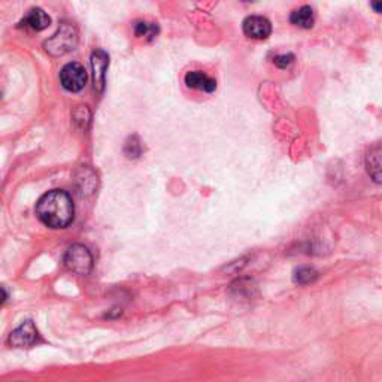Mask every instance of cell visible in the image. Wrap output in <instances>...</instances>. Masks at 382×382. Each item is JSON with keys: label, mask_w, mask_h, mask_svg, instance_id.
Returning a JSON list of instances; mask_svg holds the SVG:
<instances>
[{"label": "cell", "mask_w": 382, "mask_h": 382, "mask_svg": "<svg viewBox=\"0 0 382 382\" xmlns=\"http://www.w3.org/2000/svg\"><path fill=\"white\" fill-rule=\"evenodd\" d=\"M39 220L51 228H64L73 221L75 206L69 193L51 190L43 194L36 203Z\"/></svg>", "instance_id": "1"}, {"label": "cell", "mask_w": 382, "mask_h": 382, "mask_svg": "<svg viewBox=\"0 0 382 382\" xmlns=\"http://www.w3.org/2000/svg\"><path fill=\"white\" fill-rule=\"evenodd\" d=\"M76 42H78V34H76L75 26L71 23H63L59 27L57 34L50 38L43 47H45L47 52H50L51 56L59 57L75 50Z\"/></svg>", "instance_id": "2"}, {"label": "cell", "mask_w": 382, "mask_h": 382, "mask_svg": "<svg viewBox=\"0 0 382 382\" xmlns=\"http://www.w3.org/2000/svg\"><path fill=\"white\" fill-rule=\"evenodd\" d=\"M64 266L76 275H87L93 269V256L84 245H72L64 254Z\"/></svg>", "instance_id": "3"}, {"label": "cell", "mask_w": 382, "mask_h": 382, "mask_svg": "<svg viewBox=\"0 0 382 382\" xmlns=\"http://www.w3.org/2000/svg\"><path fill=\"white\" fill-rule=\"evenodd\" d=\"M60 82L64 90L78 93L87 84V72L80 63H68L60 72Z\"/></svg>", "instance_id": "4"}, {"label": "cell", "mask_w": 382, "mask_h": 382, "mask_svg": "<svg viewBox=\"0 0 382 382\" xmlns=\"http://www.w3.org/2000/svg\"><path fill=\"white\" fill-rule=\"evenodd\" d=\"M244 34L251 39H267L272 34L270 21L260 15H251L244 21Z\"/></svg>", "instance_id": "5"}, {"label": "cell", "mask_w": 382, "mask_h": 382, "mask_svg": "<svg viewBox=\"0 0 382 382\" xmlns=\"http://www.w3.org/2000/svg\"><path fill=\"white\" fill-rule=\"evenodd\" d=\"M38 341V330L31 321H26L9 335L8 342L15 348H27Z\"/></svg>", "instance_id": "6"}, {"label": "cell", "mask_w": 382, "mask_h": 382, "mask_svg": "<svg viewBox=\"0 0 382 382\" xmlns=\"http://www.w3.org/2000/svg\"><path fill=\"white\" fill-rule=\"evenodd\" d=\"M109 64V57L103 50H96L91 54V68H93V82L94 90L102 93L105 89V76Z\"/></svg>", "instance_id": "7"}, {"label": "cell", "mask_w": 382, "mask_h": 382, "mask_svg": "<svg viewBox=\"0 0 382 382\" xmlns=\"http://www.w3.org/2000/svg\"><path fill=\"white\" fill-rule=\"evenodd\" d=\"M366 169L370 178L382 184V139L370 147L366 156Z\"/></svg>", "instance_id": "8"}, {"label": "cell", "mask_w": 382, "mask_h": 382, "mask_svg": "<svg viewBox=\"0 0 382 382\" xmlns=\"http://www.w3.org/2000/svg\"><path fill=\"white\" fill-rule=\"evenodd\" d=\"M185 84H187L189 89L200 90L205 93H212L216 89L215 80L210 78L208 75H205L200 71H193L185 75Z\"/></svg>", "instance_id": "9"}, {"label": "cell", "mask_w": 382, "mask_h": 382, "mask_svg": "<svg viewBox=\"0 0 382 382\" xmlns=\"http://www.w3.org/2000/svg\"><path fill=\"white\" fill-rule=\"evenodd\" d=\"M51 23V18L48 17V14L45 10L41 8H34L30 9L27 15L24 17V20L20 23V27H30L36 31L47 29Z\"/></svg>", "instance_id": "10"}, {"label": "cell", "mask_w": 382, "mask_h": 382, "mask_svg": "<svg viewBox=\"0 0 382 382\" xmlns=\"http://www.w3.org/2000/svg\"><path fill=\"white\" fill-rule=\"evenodd\" d=\"M291 24L302 27V29H311L315 23V14L311 6H302L294 10L290 15Z\"/></svg>", "instance_id": "11"}, {"label": "cell", "mask_w": 382, "mask_h": 382, "mask_svg": "<svg viewBox=\"0 0 382 382\" xmlns=\"http://www.w3.org/2000/svg\"><path fill=\"white\" fill-rule=\"evenodd\" d=\"M316 278H318V272H316L314 267H308V266L296 269L293 277L294 282L299 284V286H307V284L314 282Z\"/></svg>", "instance_id": "12"}, {"label": "cell", "mask_w": 382, "mask_h": 382, "mask_svg": "<svg viewBox=\"0 0 382 382\" xmlns=\"http://www.w3.org/2000/svg\"><path fill=\"white\" fill-rule=\"evenodd\" d=\"M135 34L139 38L152 39L159 34V27L154 23H148V21H139L135 26Z\"/></svg>", "instance_id": "13"}, {"label": "cell", "mask_w": 382, "mask_h": 382, "mask_svg": "<svg viewBox=\"0 0 382 382\" xmlns=\"http://www.w3.org/2000/svg\"><path fill=\"white\" fill-rule=\"evenodd\" d=\"M293 61H294L293 54H281V56H277L274 59V63L279 69H287L290 64H293Z\"/></svg>", "instance_id": "14"}, {"label": "cell", "mask_w": 382, "mask_h": 382, "mask_svg": "<svg viewBox=\"0 0 382 382\" xmlns=\"http://www.w3.org/2000/svg\"><path fill=\"white\" fill-rule=\"evenodd\" d=\"M370 6H372V9L375 10V13L382 14V0H379V2H372V3H370Z\"/></svg>", "instance_id": "15"}]
</instances>
